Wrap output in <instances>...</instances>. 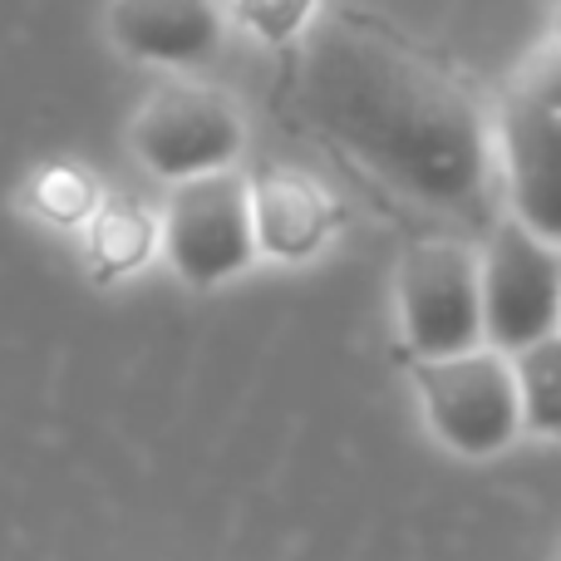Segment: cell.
<instances>
[{
    "label": "cell",
    "mask_w": 561,
    "mask_h": 561,
    "mask_svg": "<svg viewBox=\"0 0 561 561\" xmlns=\"http://www.w3.org/2000/svg\"><path fill=\"white\" fill-rule=\"evenodd\" d=\"M35 207L45 217H55V222H84L99 207V193L79 168H49L35 183Z\"/></svg>",
    "instance_id": "cell-12"
},
{
    "label": "cell",
    "mask_w": 561,
    "mask_h": 561,
    "mask_svg": "<svg viewBox=\"0 0 561 561\" xmlns=\"http://www.w3.org/2000/svg\"><path fill=\"white\" fill-rule=\"evenodd\" d=\"M134 148L158 178H197L217 173L242 148V124L207 89H168L138 114Z\"/></svg>",
    "instance_id": "cell-7"
},
{
    "label": "cell",
    "mask_w": 561,
    "mask_h": 561,
    "mask_svg": "<svg viewBox=\"0 0 561 561\" xmlns=\"http://www.w3.org/2000/svg\"><path fill=\"white\" fill-rule=\"evenodd\" d=\"M168 252L183 280L217 286L252 262V203L237 173H197L183 178L168 207Z\"/></svg>",
    "instance_id": "cell-5"
},
{
    "label": "cell",
    "mask_w": 561,
    "mask_h": 561,
    "mask_svg": "<svg viewBox=\"0 0 561 561\" xmlns=\"http://www.w3.org/2000/svg\"><path fill=\"white\" fill-rule=\"evenodd\" d=\"M419 394H424L428 424L458 454H497L517 434V379L503 355H444L419 365Z\"/></svg>",
    "instance_id": "cell-2"
},
{
    "label": "cell",
    "mask_w": 561,
    "mask_h": 561,
    "mask_svg": "<svg viewBox=\"0 0 561 561\" xmlns=\"http://www.w3.org/2000/svg\"><path fill=\"white\" fill-rule=\"evenodd\" d=\"M300 108L325 138L434 207H458L483 183V128L458 79L375 20L335 15L310 35Z\"/></svg>",
    "instance_id": "cell-1"
},
{
    "label": "cell",
    "mask_w": 561,
    "mask_h": 561,
    "mask_svg": "<svg viewBox=\"0 0 561 561\" xmlns=\"http://www.w3.org/2000/svg\"><path fill=\"white\" fill-rule=\"evenodd\" d=\"M517 404H523L527 424L537 434H557L561 428V340L542 335L523 350V369H517Z\"/></svg>",
    "instance_id": "cell-10"
},
{
    "label": "cell",
    "mask_w": 561,
    "mask_h": 561,
    "mask_svg": "<svg viewBox=\"0 0 561 561\" xmlns=\"http://www.w3.org/2000/svg\"><path fill=\"white\" fill-rule=\"evenodd\" d=\"M252 203V242L272 256H310L330 232V197L296 168H256L247 183Z\"/></svg>",
    "instance_id": "cell-9"
},
{
    "label": "cell",
    "mask_w": 561,
    "mask_h": 561,
    "mask_svg": "<svg viewBox=\"0 0 561 561\" xmlns=\"http://www.w3.org/2000/svg\"><path fill=\"white\" fill-rule=\"evenodd\" d=\"M478 296H483V330L497 350H527L533 340L552 335L561 310L557 247L527 232L523 222L497 227L478 276Z\"/></svg>",
    "instance_id": "cell-3"
},
{
    "label": "cell",
    "mask_w": 561,
    "mask_h": 561,
    "mask_svg": "<svg viewBox=\"0 0 561 561\" xmlns=\"http://www.w3.org/2000/svg\"><path fill=\"white\" fill-rule=\"evenodd\" d=\"M507 173L523 227L542 242L561 237V84L557 69L542 65L533 79L517 84L503 114Z\"/></svg>",
    "instance_id": "cell-6"
},
{
    "label": "cell",
    "mask_w": 561,
    "mask_h": 561,
    "mask_svg": "<svg viewBox=\"0 0 561 561\" xmlns=\"http://www.w3.org/2000/svg\"><path fill=\"white\" fill-rule=\"evenodd\" d=\"M409 345L424 359L468 355L483 335L478 262L458 242H419L399 266Z\"/></svg>",
    "instance_id": "cell-4"
},
{
    "label": "cell",
    "mask_w": 561,
    "mask_h": 561,
    "mask_svg": "<svg viewBox=\"0 0 561 561\" xmlns=\"http://www.w3.org/2000/svg\"><path fill=\"white\" fill-rule=\"evenodd\" d=\"M108 25L128 55L158 65H203L222 45L213 0H114Z\"/></svg>",
    "instance_id": "cell-8"
},
{
    "label": "cell",
    "mask_w": 561,
    "mask_h": 561,
    "mask_svg": "<svg viewBox=\"0 0 561 561\" xmlns=\"http://www.w3.org/2000/svg\"><path fill=\"white\" fill-rule=\"evenodd\" d=\"M310 5H316V0H237V15H242V25L256 30L266 45H286L310 20Z\"/></svg>",
    "instance_id": "cell-13"
},
{
    "label": "cell",
    "mask_w": 561,
    "mask_h": 561,
    "mask_svg": "<svg viewBox=\"0 0 561 561\" xmlns=\"http://www.w3.org/2000/svg\"><path fill=\"white\" fill-rule=\"evenodd\" d=\"M153 252V222L138 207H108L94 222V272L99 276H118L144 266V256Z\"/></svg>",
    "instance_id": "cell-11"
}]
</instances>
